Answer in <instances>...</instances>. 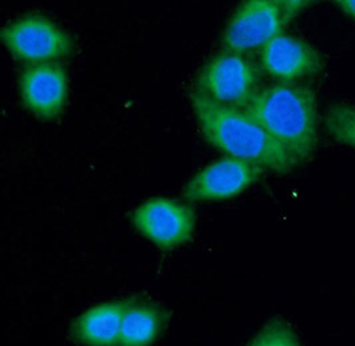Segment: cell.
<instances>
[{"instance_id":"obj_13","label":"cell","mask_w":355,"mask_h":346,"mask_svg":"<svg viewBox=\"0 0 355 346\" xmlns=\"http://www.w3.org/2000/svg\"><path fill=\"white\" fill-rule=\"evenodd\" d=\"M300 344L298 334L282 320L269 321L250 341V345L257 346H297Z\"/></svg>"},{"instance_id":"obj_6","label":"cell","mask_w":355,"mask_h":346,"mask_svg":"<svg viewBox=\"0 0 355 346\" xmlns=\"http://www.w3.org/2000/svg\"><path fill=\"white\" fill-rule=\"evenodd\" d=\"M136 230L162 249H173L188 243L193 236V211L176 200L149 198L132 214Z\"/></svg>"},{"instance_id":"obj_12","label":"cell","mask_w":355,"mask_h":346,"mask_svg":"<svg viewBox=\"0 0 355 346\" xmlns=\"http://www.w3.org/2000/svg\"><path fill=\"white\" fill-rule=\"evenodd\" d=\"M324 127L336 141L355 148V105L347 103L330 105L324 115Z\"/></svg>"},{"instance_id":"obj_5","label":"cell","mask_w":355,"mask_h":346,"mask_svg":"<svg viewBox=\"0 0 355 346\" xmlns=\"http://www.w3.org/2000/svg\"><path fill=\"white\" fill-rule=\"evenodd\" d=\"M288 23L273 0H243L226 26L224 49L239 53L262 50Z\"/></svg>"},{"instance_id":"obj_11","label":"cell","mask_w":355,"mask_h":346,"mask_svg":"<svg viewBox=\"0 0 355 346\" xmlns=\"http://www.w3.org/2000/svg\"><path fill=\"white\" fill-rule=\"evenodd\" d=\"M168 314L157 305L136 301L124 315L119 345L146 346L160 336Z\"/></svg>"},{"instance_id":"obj_1","label":"cell","mask_w":355,"mask_h":346,"mask_svg":"<svg viewBox=\"0 0 355 346\" xmlns=\"http://www.w3.org/2000/svg\"><path fill=\"white\" fill-rule=\"evenodd\" d=\"M191 101L200 130L214 148L277 173H288L298 165L291 152L243 108L218 104L196 89Z\"/></svg>"},{"instance_id":"obj_14","label":"cell","mask_w":355,"mask_h":346,"mask_svg":"<svg viewBox=\"0 0 355 346\" xmlns=\"http://www.w3.org/2000/svg\"><path fill=\"white\" fill-rule=\"evenodd\" d=\"M275 4L282 10L288 21L297 17L301 11L307 8L314 0H273Z\"/></svg>"},{"instance_id":"obj_4","label":"cell","mask_w":355,"mask_h":346,"mask_svg":"<svg viewBox=\"0 0 355 346\" xmlns=\"http://www.w3.org/2000/svg\"><path fill=\"white\" fill-rule=\"evenodd\" d=\"M1 40L14 58L30 64L52 63L73 51L72 37L42 15H27L10 23L1 33Z\"/></svg>"},{"instance_id":"obj_3","label":"cell","mask_w":355,"mask_h":346,"mask_svg":"<svg viewBox=\"0 0 355 346\" xmlns=\"http://www.w3.org/2000/svg\"><path fill=\"white\" fill-rule=\"evenodd\" d=\"M257 67L245 53L224 51L198 75L196 91L218 104L245 108L259 88Z\"/></svg>"},{"instance_id":"obj_9","label":"cell","mask_w":355,"mask_h":346,"mask_svg":"<svg viewBox=\"0 0 355 346\" xmlns=\"http://www.w3.org/2000/svg\"><path fill=\"white\" fill-rule=\"evenodd\" d=\"M261 67L277 82L295 83L317 75L323 60L305 40L282 33L261 50Z\"/></svg>"},{"instance_id":"obj_2","label":"cell","mask_w":355,"mask_h":346,"mask_svg":"<svg viewBox=\"0 0 355 346\" xmlns=\"http://www.w3.org/2000/svg\"><path fill=\"white\" fill-rule=\"evenodd\" d=\"M300 163L307 160L318 141L315 92L306 85L278 83L257 91L243 108Z\"/></svg>"},{"instance_id":"obj_15","label":"cell","mask_w":355,"mask_h":346,"mask_svg":"<svg viewBox=\"0 0 355 346\" xmlns=\"http://www.w3.org/2000/svg\"><path fill=\"white\" fill-rule=\"evenodd\" d=\"M342 11L355 19V0H333Z\"/></svg>"},{"instance_id":"obj_8","label":"cell","mask_w":355,"mask_h":346,"mask_svg":"<svg viewBox=\"0 0 355 346\" xmlns=\"http://www.w3.org/2000/svg\"><path fill=\"white\" fill-rule=\"evenodd\" d=\"M19 92L24 107L33 115L44 120L56 119L67 104V72L53 62L30 64L20 75Z\"/></svg>"},{"instance_id":"obj_7","label":"cell","mask_w":355,"mask_h":346,"mask_svg":"<svg viewBox=\"0 0 355 346\" xmlns=\"http://www.w3.org/2000/svg\"><path fill=\"white\" fill-rule=\"evenodd\" d=\"M265 168L262 165L226 156L200 171L184 189L188 201H220L236 198L259 182Z\"/></svg>"},{"instance_id":"obj_10","label":"cell","mask_w":355,"mask_h":346,"mask_svg":"<svg viewBox=\"0 0 355 346\" xmlns=\"http://www.w3.org/2000/svg\"><path fill=\"white\" fill-rule=\"evenodd\" d=\"M136 301V298L119 300L88 309L73 322L72 338L83 345H119L124 315Z\"/></svg>"}]
</instances>
